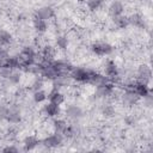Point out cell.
<instances>
[{
	"label": "cell",
	"mask_w": 153,
	"mask_h": 153,
	"mask_svg": "<svg viewBox=\"0 0 153 153\" xmlns=\"http://www.w3.org/2000/svg\"><path fill=\"white\" fill-rule=\"evenodd\" d=\"M91 50L96 54V55H99V56H103V55H109L114 51V48L111 44L106 43V42H97V43H93L91 45Z\"/></svg>",
	"instance_id": "7a4b0ae2"
},
{
	"label": "cell",
	"mask_w": 153,
	"mask_h": 153,
	"mask_svg": "<svg viewBox=\"0 0 153 153\" xmlns=\"http://www.w3.org/2000/svg\"><path fill=\"white\" fill-rule=\"evenodd\" d=\"M105 75L108 78H115V76L118 75V68H117V66L114 62L109 61L105 65Z\"/></svg>",
	"instance_id": "d6986e66"
},
{
	"label": "cell",
	"mask_w": 153,
	"mask_h": 153,
	"mask_svg": "<svg viewBox=\"0 0 153 153\" xmlns=\"http://www.w3.org/2000/svg\"><path fill=\"white\" fill-rule=\"evenodd\" d=\"M87 82L91 84V85H94V86H99V85H103V84L108 82V76H105L103 74H99V73H96V72H92Z\"/></svg>",
	"instance_id": "9c48e42d"
},
{
	"label": "cell",
	"mask_w": 153,
	"mask_h": 153,
	"mask_svg": "<svg viewBox=\"0 0 153 153\" xmlns=\"http://www.w3.org/2000/svg\"><path fill=\"white\" fill-rule=\"evenodd\" d=\"M7 114V108L6 106H0V120H5Z\"/></svg>",
	"instance_id": "4dcf8cb0"
},
{
	"label": "cell",
	"mask_w": 153,
	"mask_h": 153,
	"mask_svg": "<svg viewBox=\"0 0 153 153\" xmlns=\"http://www.w3.org/2000/svg\"><path fill=\"white\" fill-rule=\"evenodd\" d=\"M48 98H49V102L56 104V105H61L63 102H65V96L63 93H61L59 90L54 88L49 94H48Z\"/></svg>",
	"instance_id": "4fadbf2b"
},
{
	"label": "cell",
	"mask_w": 153,
	"mask_h": 153,
	"mask_svg": "<svg viewBox=\"0 0 153 153\" xmlns=\"http://www.w3.org/2000/svg\"><path fill=\"white\" fill-rule=\"evenodd\" d=\"M33 90L36 91V90H41L42 88V86H43V81H42V79H37V80H35V82H33Z\"/></svg>",
	"instance_id": "83f0119b"
},
{
	"label": "cell",
	"mask_w": 153,
	"mask_h": 153,
	"mask_svg": "<svg viewBox=\"0 0 153 153\" xmlns=\"http://www.w3.org/2000/svg\"><path fill=\"white\" fill-rule=\"evenodd\" d=\"M67 122L65 120H61V118H57V120H54L53 121V127L55 129L56 133H60V134H63L66 128H67Z\"/></svg>",
	"instance_id": "ffe728a7"
},
{
	"label": "cell",
	"mask_w": 153,
	"mask_h": 153,
	"mask_svg": "<svg viewBox=\"0 0 153 153\" xmlns=\"http://www.w3.org/2000/svg\"><path fill=\"white\" fill-rule=\"evenodd\" d=\"M32 24H33V27H35V30H36L37 32L43 33V32H45V31H47V20L41 19V18H39V17H37L36 14H35V17H33Z\"/></svg>",
	"instance_id": "2e32d148"
},
{
	"label": "cell",
	"mask_w": 153,
	"mask_h": 153,
	"mask_svg": "<svg viewBox=\"0 0 153 153\" xmlns=\"http://www.w3.org/2000/svg\"><path fill=\"white\" fill-rule=\"evenodd\" d=\"M55 42H56V47L59 49L63 50V49H66L68 47V38L66 36H57Z\"/></svg>",
	"instance_id": "cb8c5ba5"
},
{
	"label": "cell",
	"mask_w": 153,
	"mask_h": 153,
	"mask_svg": "<svg viewBox=\"0 0 153 153\" xmlns=\"http://www.w3.org/2000/svg\"><path fill=\"white\" fill-rule=\"evenodd\" d=\"M7 80H8L11 84H18V82L20 81V74H19L18 72L12 71L11 74L8 75V78H7Z\"/></svg>",
	"instance_id": "4316f807"
},
{
	"label": "cell",
	"mask_w": 153,
	"mask_h": 153,
	"mask_svg": "<svg viewBox=\"0 0 153 153\" xmlns=\"http://www.w3.org/2000/svg\"><path fill=\"white\" fill-rule=\"evenodd\" d=\"M103 4V0H87V8L90 11H97Z\"/></svg>",
	"instance_id": "484cf974"
},
{
	"label": "cell",
	"mask_w": 153,
	"mask_h": 153,
	"mask_svg": "<svg viewBox=\"0 0 153 153\" xmlns=\"http://www.w3.org/2000/svg\"><path fill=\"white\" fill-rule=\"evenodd\" d=\"M112 91H114V85L112 84L106 82V84L99 85L96 88V97H98V98H105V97L110 96L112 93Z\"/></svg>",
	"instance_id": "8992f818"
},
{
	"label": "cell",
	"mask_w": 153,
	"mask_h": 153,
	"mask_svg": "<svg viewBox=\"0 0 153 153\" xmlns=\"http://www.w3.org/2000/svg\"><path fill=\"white\" fill-rule=\"evenodd\" d=\"M47 98H48V96L43 90H36L33 92V100L36 103H43Z\"/></svg>",
	"instance_id": "603a6c76"
},
{
	"label": "cell",
	"mask_w": 153,
	"mask_h": 153,
	"mask_svg": "<svg viewBox=\"0 0 153 153\" xmlns=\"http://www.w3.org/2000/svg\"><path fill=\"white\" fill-rule=\"evenodd\" d=\"M62 140H63L62 134L55 131V134H51L43 140V145L47 146L48 148H55L62 143Z\"/></svg>",
	"instance_id": "5b68a950"
},
{
	"label": "cell",
	"mask_w": 153,
	"mask_h": 153,
	"mask_svg": "<svg viewBox=\"0 0 153 153\" xmlns=\"http://www.w3.org/2000/svg\"><path fill=\"white\" fill-rule=\"evenodd\" d=\"M2 152H6V153H17L18 152V148L14 147V146H7L2 149Z\"/></svg>",
	"instance_id": "f1b7e54d"
},
{
	"label": "cell",
	"mask_w": 153,
	"mask_h": 153,
	"mask_svg": "<svg viewBox=\"0 0 153 153\" xmlns=\"http://www.w3.org/2000/svg\"><path fill=\"white\" fill-rule=\"evenodd\" d=\"M124 122H126L127 126H133V124L135 123V118H134L133 116H127V117L124 118Z\"/></svg>",
	"instance_id": "f546056e"
},
{
	"label": "cell",
	"mask_w": 153,
	"mask_h": 153,
	"mask_svg": "<svg viewBox=\"0 0 153 153\" xmlns=\"http://www.w3.org/2000/svg\"><path fill=\"white\" fill-rule=\"evenodd\" d=\"M5 120L8 121L10 123H18L20 121V111L16 106L7 108V114H6Z\"/></svg>",
	"instance_id": "ba28073f"
},
{
	"label": "cell",
	"mask_w": 153,
	"mask_h": 153,
	"mask_svg": "<svg viewBox=\"0 0 153 153\" xmlns=\"http://www.w3.org/2000/svg\"><path fill=\"white\" fill-rule=\"evenodd\" d=\"M43 112H44L45 116H48V117L59 116V114H60V105H56V104L49 102V103H47V104L43 106Z\"/></svg>",
	"instance_id": "30bf717a"
},
{
	"label": "cell",
	"mask_w": 153,
	"mask_h": 153,
	"mask_svg": "<svg viewBox=\"0 0 153 153\" xmlns=\"http://www.w3.org/2000/svg\"><path fill=\"white\" fill-rule=\"evenodd\" d=\"M66 116L69 118H73V120L80 118L82 116V110L78 105H69L66 109Z\"/></svg>",
	"instance_id": "5bb4252c"
},
{
	"label": "cell",
	"mask_w": 153,
	"mask_h": 153,
	"mask_svg": "<svg viewBox=\"0 0 153 153\" xmlns=\"http://www.w3.org/2000/svg\"><path fill=\"white\" fill-rule=\"evenodd\" d=\"M41 74H42V76H44L45 79H49V80H54V79H56L57 76H59V71L50 63V62H48L47 65H42V67H41Z\"/></svg>",
	"instance_id": "277c9868"
},
{
	"label": "cell",
	"mask_w": 153,
	"mask_h": 153,
	"mask_svg": "<svg viewBox=\"0 0 153 153\" xmlns=\"http://www.w3.org/2000/svg\"><path fill=\"white\" fill-rule=\"evenodd\" d=\"M124 11V6L121 1H112L109 6V13L111 17H117L121 16Z\"/></svg>",
	"instance_id": "7c38bea8"
},
{
	"label": "cell",
	"mask_w": 153,
	"mask_h": 153,
	"mask_svg": "<svg viewBox=\"0 0 153 153\" xmlns=\"http://www.w3.org/2000/svg\"><path fill=\"white\" fill-rule=\"evenodd\" d=\"M36 16L43 20H48V19H51L54 17V10L49 6H43L36 11Z\"/></svg>",
	"instance_id": "8fae6325"
},
{
	"label": "cell",
	"mask_w": 153,
	"mask_h": 153,
	"mask_svg": "<svg viewBox=\"0 0 153 153\" xmlns=\"http://www.w3.org/2000/svg\"><path fill=\"white\" fill-rule=\"evenodd\" d=\"M12 42V35L6 30H0V45H8Z\"/></svg>",
	"instance_id": "7402d4cb"
},
{
	"label": "cell",
	"mask_w": 153,
	"mask_h": 153,
	"mask_svg": "<svg viewBox=\"0 0 153 153\" xmlns=\"http://www.w3.org/2000/svg\"><path fill=\"white\" fill-rule=\"evenodd\" d=\"M140 97L136 94V92L134 90H130V91H127L123 97H122V102L124 105L127 106H131V105H135L137 102H139Z\"/></svg>",
	"instance_id": "52a82bcc"
},
{
	"label": "cell",
	"mask_w": 153,
	"mask_h": 153,
	"mask_svg": "<svg viewBox=\"0 0 153 153\" xmlns=\"http://www.w3.org/2000/svg\"><path fill=\"white\" fill-rule=\"evenodd\" d=\"M129 19V24L136 26V27H145V20L142 18V16H140L139 13H133L131 16L128 17Z\"/></svg>",
	"instance_id": "ac0fdd59"
},
{
	"label": "cell",
	"mask_w": 153,
	"mask_h": 153,
	"mask_svg": "<svg viewBox=\"0 0 153 153\" xmlns=\"http://www.w3.org/2000/svg\"><path fill=\"white\" fill-rule=\"evenodd\" d=\"M114 18V23H115V25L117 26V27H120V29H124V27H127L128 25H129V19H128V17H126V16H117V17H112Z\"/></svg>",
	"instance_id": "44dd1931"
},
{
	"label": "cell",
	"mask_w": 153,
	"mask_h": 153,
	"mask_svg": "<svg viewBox=\"0 0 153 153\" xmlns=\"http://www.w3.org/2000/svg\"><path fill=\"white\" fill-rule=\"evenodd\" d=\"M39 143V140L35 136V135H30L26 136L24 139V149L25 151H32L33 148H36Z\"/></svg>",
	"instance_id": "9a60e30c"
},
{
	"label": "cell",
	"mask_w": 153,
	"mask_h": 153,
	"mask_svg": "<svg viewBox=\"0 0 153 153\" xmlns=\"http://www.w3.org/2000/svg\"><path fill=\"white\" fill-rule=\"evenodd\" d=\"M135 92H136V94L141 98H143V97H146L149 92H151V90H149V87H148V85H146V84H142V82H137V84H135V86H134V88H133Z\"/></svg>",
	"instance_id": "e0dca14e"
},
{
	"label": "cell",
	"mask_w": 153,
	"mask_h": 153,
	"mask_svg": "<svg viewBox=\"0 0 153 153\" xmlns=\"http://www.w3.org/2000/svg\"><path fill=\"white\" fill-rule=\"evenodd\" d=\"M152 78V71L148 65H141L137 68V81L148 85Z\"/></svg>",
	"instance_id": "3957f363"
},
{
	"label": "cell",
	"mask_w": 153,
	"mask_h": 153,
	"mask_svg": "<svg viewBox=\"0 0 153 153\" xmlns=\"http://www.w3.org/2000/svg\"><path fill=\"white\" fill-rule=\"evenodd\" d=\"M93 71L91 69H86V68H72L71 69V78H73L74 80L76 81H80V82H87L90 75L92 74Z\"/></svg>",
	"instance_id": "6da1fadb"
},
{
	"label": "cell",
	"mask_w": 153,
	"mask_h": 153,
	"mask_svg": "<svg viewBox=\"0 0 153 153\" xmlns=\"http://www.w3.org/2000/svg\"><path fill=\"white\" fill-rule=\"evenodd\" d=\"M102 114L105 116V117H112L115 115V108L111 105V104H105L103 105L102 108Z\"/></svg>",
	"instance_id": "d4e9b609"
}]
</instances>
